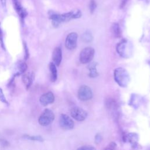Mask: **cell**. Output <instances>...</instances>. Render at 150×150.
<instances>
[{
	"label": "cell",
	"mask_w": 150,
	"mask_h": 150,
	"mask_svg": "<svg viewBox=\"0 0 150 150\" xmlns=\"http://www.w3.org/2000/svg\"><path fill=\"white\" fill-rule=\"evenodd\" d=\"M0 45L2 47V49L4 50H5V44L4 42V38H3V32L1 27V23H0Z\"/></svg>",
	"instance_id": "7402d4cb"
},
{
	"label": "cell",
	"mask_w": 150,
	"mask_h": 150,
	"mask_svg": "<svg viewBox=\"0 0 150 150\" xmlns=\"http://www.w3.org/2000/svg\"><path fill=\"white\" fill-rule=\"evenodd\" d=\"M94 49L91 47L84 48L80 53L79 59L81 63L86 64L90 63L93 59L94 56Z\"/></svg>",
	"instance_id": "5b68a950"
},
{
	"label": "cell",
	"mask_w": 150,
	"mask_h": 150,
	"mask_svg": "<svg viewBox=\"0 0 150 150\" xmlns=\"http://www.w3.org/2000/svg\"><path fill=\"white\" fill-rule=\"evenodd\" d=\"M39 101L42 105L47 106L49 104H52L54 101V96L51 91L47 92L40 96Z\"/></svg>",
	"instance_id": "30bf717a"
},
{
	"label": "cell",
	"mask_w": 150,
	"mask_h": 150,
	"mask_svg": "<svg viewBox=\"0 0 150 150\" xmlns=\"http://www.w3.org/2000/svg\"><path fill=\"white\" fill-rule=\"evenodd\" d=\"M0 101L2 102L3 103L8 104V102L6 98V97L4 96V94L3 93V91L1 88H0Z\"/></svg>",
	"instance_id": "cb8c5ba5"
},
{
	"label": "cell",
	"mask_w": 150,
	"mask_h": 150,
	"mask_svg": "<svg viewBox=\"0 0 150 150\" xmlns=\"http://www.w3.org/2000/svg\"><path fill=\"white\" fill-rule=\"evenodd\" d=\"M28 69V65L25 62H22L19 63L18 65V69H19V73L20 74L25 73Z\"/></svg>",
	"instance_id": "ffe728a7"
},
{
	"label": "cell",
	"mask_w": 150,
	"mask_h": 150,
	"mask_svg": "<svg viewBox=\"0 0 150 150\" xmlns=\"http://www.w3.org/2000/svg\"><path fill=\"white\" fill-rule=\"evenodd\" d=\"M125 140L128 141V142L132 145L134 148H135L138 145V135L136 133H129L125 137Z\"/></svg>",
	"instance_id": "5bb4252c"
},
{
	"label": "cell",
	"mask_w": 150,
	"mask_h": 150,
	"mask_svg": "<svg viewBox=\"0 0 150 150\" xmlns=\"http://www.w3.org/2000/svg\"><path fill=\"white\" fill-rule=\"evenodd\" d=\"M82 39L85 42H90L93 39V36L90 31L85 32L82 35Z\"/></svg>",
	"instance_id": "d6986e66"
},
{
	"label": "cell",
	"mask_w": 150,
	"mask_h": 150,
	"mask_svg": "<svg viewBox=\"0 0 150 150\" xmlns=\"http://www.w3.org/2000/svg\"><path fill=\"white\" fill-rule=\"evenodd\" d=\"M1 5H2L3 7H5L6 6V0H1Z\"/></svg>",
	"instance_id": "f1b7e54d"
},
{
	"label": "cell",
	"mask_w": 150,
	"mask_h": 150,
	"mask_svg": "<svg viewBox=\"0 0 150 150\" xmlns=\"http://www.w3.org/2000/svg\"><path fill=\"white\" fill-rule=\"evenodd\" d=\"M102 141V136L100 134H97L95 136V142L96 144H100Z\"/></svg>",
	"instance_id": "484cf974"
},
{
	"label": "cell",
	"mask_w": 150,
	"mask_h": 150,
	"mask_svg": "<svg viewBox=\"0 0 150 150\" xmlns=\"http://www.w3.org/2000/svg\"><path fill=\"white\" fill-rule=\"evenodd\" d=\"M52 60L56 66H59L62 60V51L60 47H56L52 53Z\"/></svg>",
	"instance_id": "8fae6325"
},
{
	"label": "cell",
	"mask_w": 150,
	"mask_h": 150,
	"mask_svg": "<svg viewBox=\"0 0 150 150\" xmlns=\"http://www.w3.org/2000/svg\"><path fill=\"white\" fill-rule=\"evenodd\" d=\"M23 138L32 140V141H39V142H43V138L40 135H30L28 134H25L23 135Z\"/></svg>",
	"instance_id": "ac0fdd59"
},
{
	"label": "cell",
	"mask_w": 150,
	"mask_h": 150,
	"mask_svg": "<svg viewBox=\"0 0 150 150\" xmlns=\"http://www.w3.org/2000/svg\"><path fill=\"white\" fill-rule=\"evenodd\" d=\"M23 48H24V50H25V57H24V59L25 60H26L28 59L29 57V49L28 47L27 46V45L26 43L25 42H23Z\"/></svg>",
	"instance_id": "44dd1931"
},
{
	"label": "cell",
	"mask_w": 150,
	"mask_h": 150,
	"mask_svg": "<svg viewBox=\"0 0 150 150\" xmlns=\"http://www.w3.org/2000/svg\"><path fill=\"white\" fill-rule=\"evenodd\" d=\"M59 125L64 129H71L74 127V122L69 115L62 114L59 118Z\"/></svg>",
	"instance_id": "ba28073f"
},
{
	"label": "cell",
	"mask_w": 150,
	"mask_h": 150,
	"mask_svg": "<svg viewBox=\"0 0 150 150\" xmlns=\"http://www.w3.org/2000/svg\"><path fill=\"white\" fill-rule=\"evenodd\" d=\"M49 70L50 73V80L52 82H54L57 78V71L56 69V66L53 62L50 63Z\"/></svg>",
	"instance_id": "9a60e30c"
},
{
	"label": "cell",
	"mask_w": 150,
	"mask_h": 150,
	"mask_svg": "<svg viewBox=\"0 0 150 150\" xmlns=\"http://www.w3.org/2000/svg\"><path fill=\"white\" fill-rule=\"evenodd\" d=\"M78 149H85V150H92V149H96V148L92 146L87 145V146H81L78 148Z\"/></svg>",
	"instance_id": "83f0119b"
},
{
	"label": "cell",
	"mask_w": 150,
	"mask_h": 150,
	"mask_svg": "<svg viewBox=\"0 0 150 150\" xmlns=\"http://www.w3.org/2000/svg\"><path fill=\"white\" fill-rule=\"evenodd\" d=\"M126 1H127V0H122V1L121 2V8H122L123 6H124V5L126 3Z\"/></svg>",
	"instance_id": "f546056e"
},
{
	"label": "cell",
	"mask_w": 150,
	"mask_h": 150,
	"mask_svg": "<svg viewBox=\"0 0 150 150\" xmlns=\"http://www.w3.org/2000/svg\"><path fill=\"white\" fill-rule=\"evenodd\" d=\"M81 16V11L79 9H75L69 12L58 14V13H52L50 15L49 18L52 20V23L53 26L58 27L60 23L65 22L69 21L72 19H77L80 18Z\"/></svg>",
	"instance_id": "6da1fadb"
},
{
	"label": "cell",
	"mask_w": 150,
	"mask_h": 150,
	"mask_svg": "<svg viewBox=\"0 0 150 150\" xmlns=\"http://www.w3.org/2000/svg\"><path fill=\"white\" fill-rule=\"evenodd\" d=\"M54 120V114L49 109L46 108L40 115L38 122L42 126H47L50 124Z\"/></svg>",
	"instance_id": "277c9868"
},
{
	"label": "cell",
	"mask_w": 150,
	"mask_h": 150,
	"mask_svg": "<svg viewBox=\"0 0 150 150\" xmlns=\"http://www.w3.org/2000/svg\"><path fill=\"white\" fill-rule=\"evenodd\" d=\"M70 114L74 119L79 121H84L87 117V111L79 107H73L70 111Z\"/></svg>",
	"instance_id": "52a82bcc"
},
{
	"label": "cell",
	"mask_w": 150,
	"mask_h": 150,
	"mask_svg": "<svg viewBox=\"0 0 150 150\" xmlns=\"http://www.w3.org/2000/svg\"><path fill=\"white\" fill-rule=\"evenodd\" d=\"M13 2L14 8L17 13L18 14L21 19H24L28 15L26 11L22 6L18 0H13Z\"/></svg>",
	"instance_id": "7c38bea8"
},
{
	"label": "cell",
	"mask_w": 150,
	"mask_h": 150,
	"mask_svg": "<svg viewBox=\"0 0 150 150\" xmlns=\"http://www.w3.org/2000/svg\"><path fill=\"white\" fill-rule=\"evenodd\" d=\"M78 35L76 32L70 33L66 37L65 41V46L69 50H73L77 46Z\"/></svg>",
	"instance_id": "9c48e42d"
},
{
	"label": "cell",
	"mask_w": 150,
	"mask_h": 150,
	"mask_svg": "<svg viewBox=\"0 0 150 150\" xmlns=\"http://www.w3.org/2000/svg\"><path fill=\"white\" fill-rule=\"evenodd\" d=\"M78 97L82 101L89 100L93 97V91L88 86L83 85L79 89Z\"/></svg>",
	"instance_id": "8992f818"
},
{
	"label": "cell",
	"mask_w": 150,
	"mask_h": 150,
	"mask_svg": "<svg viewBox=\"0 0 150 150\" xmlns=\"http://www.w3.org/2000/svg\"><path fill=\"white\" fill-rule=\"evenodd\" d=\"M112 32L115 38H120L121 36V30L119 25L117 23L112 24L111 27Z\"/></svg>",
	"instance_id": "e0dca14e"
},
{
	"label": "cell",
	"mask_w": 150,
	"mask_h": 150,
	"mask_svg": "<svg viewBox=\"0 0 150 150\" xmlns=\"http://www.w3.org/2000/svg\"><path fill=\"white\" fill-rule=\"evenodd\" d=\"M88 70H89V73L88 76L89 77L91 78H94L98 76V73L97 70L96 69V63H92L90 64H89L88 67Z\"/></svg>",
	"instance_id": "2e32d148"
},
{
	"label": "cell",
	"mask_w": 150,
	"mask_h": 150,
	"mask_svg": "<svg viewBox=\"0 0 150 150\" xmlns=\"http://www.w3.org/2000/svg\"><path fill=\"white\" fill-rule=\"evenodd\" d=\"M114 77L116 83L122 87H127L130 80L129 73L122 67H118L114 70Z\"/></svg>",
	"instance_id": "7a4b0ae2"
},
{
	"label": "cell",
	"mask_w": 150,
	"mask_h": 150,
	"mask_svg": "<svg viewBox=\"0 0 150 150\" xmlns=\"http://www.w3.org/2000/svg\"><path fill=\"white\" fill-rule=\"evenodd\" d=\"M116 50L119 55L124 58H128L132 54V45L130 42L122 39L116 47Z\"/></svg>",
	"instance_id": "3957f363"
},
{
	"label": "cell",
	"mask_w": 150,
	"mask_h": 150,
	"mask_svg": "<svg viewBox=\"0 0 150 150\" xmlns=\"http://www.w3.org/2000/svg\"><path fill=\"white\" fill-rule=\"evenodd\" d=\"M0 144L3 147H7L9 146V142L4 139H0Z\"/></svg>",
	"instance_id": "d4e9b609"
},
{
	"label": "cell",
	"mask_w": 150,
	"mask_h": 150,
	"mask_svg": "<svg viewBox=\"0 0 150 150\" xmlns=\"http://www.w3.org/2000/svg\"><path fill=\"white\" fill-rule=\"evenodd\" d=\"M35 78V74L33 73H27L24 74L22 76V81L25 86L26 90H28L31 86Z\"/></svg>",
	"instance_id": "4fadbf2b"
},
{
	"label": "cell",
	"mask_w": 150,
	"mask_h": 150,
	"mask_svg": "<svg viewBox=\"0 0 150 150\" xmlns=\"http://www.w3.org/2000/svg\"><path fill=\"white\" fill-rule=\"evenodd\" d=\"M116 146H117L116 143H115V142H112L110 143V144L108 145V146H107L106 148H105V149H114V148L116 147Z\"/></svg>",
	"instance_id": "4316f807"
},
{
	"label": "cell",
	"mask_w": 150,
	"mask_h": 150,
	"mask_svg": "<svg viewBox=\"0 0 150 150\" xmlns=\"http://www.w3.org/2000/svg\"><path fill=\"white\" fill-rule=\"evenodd\" d=\"M96 6H97V5H96L95 1L91 0L90 4H89V8H90V11L91 13H93L94 11V10L96 8Z\"/></svg>",
	"instance_id": "603a6c76"
}]
</instances>
